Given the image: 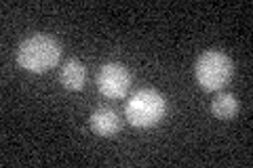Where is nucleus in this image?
Returning <instances> with one entry per match:
<instances>
[{"instance_id": "obj_1", "label": "nucleus", "mask_w": 253, "mask_h": 168, "mask_svg": "<svg viewBox=\"0 0 253 168\" xmlns=\"http://www.w3.org/2000/svg\"><path fill=\"white\" fill-rule=\"evenodd\" d=\"M61 44L55 38L46 34H34L26 38L17 49V63L19 67L32 74H44L59 63Z\"/></svg>"}, {"instance_id": "obj_2", "label": "nucleus", "mask_w": 253, "mask_h": 168, "mask_svg": "<svg viewBox=\"0 0 253 168\" xmlns=\"http://www.w3.org/2000/svg\"><path fill=\"white\" fill-rule=\"evenodd\" d=\"M165 111H167V103L165 97L154 89H141L133 93L125 105L126 122L137 129H148L163 120Z\"/></svg>"}, {"instance_id": "obj_3", "label": "nucleus", "mask_w": 253, "mask_h": 168, "mask_svg": "<svg viewBox=\"0 0 253 168\" xmlns=\"http://www.w3.org/2000/svg\"><path fill=\"white\" fill-rule=\"evenodd\" d=\"M232 59L221 51H205L194 66V76L196 82L201 84L205 91H219L228 84L232 78Z\"/></svg>"}, {"instance_id": "obj_4", "label": "nucleus", "mask_w": 253, "mask_h": 168, "mask_svg": "<svg viewBox=\"0 0 253 168\" xmlns=\"http://www.w3.org/2000/svg\"><path fill=\"white\" fill-rule=\"evenodd\" d=\"M97 89L108 99H123L131 89V71L118 61L106 63L97 74Z\"/></svg>"}, {"instance_id": "obj_5", "label": "nucleus", "mask_w": 253, "mask_h": 168, "mask_svg": "<svg viewBox=\"0 0 253 168\" xmlns=\"http://www.w3.org/2000/svg\"><path fill=\"white\" fill-rule=\"evenodd\" d=\"M91 129L99 137H114L121 129V118L112 107H97L91 114Z\"/></svg>"}, {"instance_id": "obj_6", "label": "nucleus", "mask_w": 253, "mask_h": 168, "mask_svg": "<svg viewBox=\"0 0 253 168\" xmlns=\"http://www.w3.org/2000/svg\"><path fill=\"white\" fill-rule=\"evenodd\" d=\"M59 80L68 91H81L86 82V67L83 61L68 59L59 71Z\"/></svg>"}, {"instance_id": "obj_7", "label": "nucleus", "mask_w": 253, "mask_h": 168, "mask_svg": "<svg viewBox=\"0 0 253 168\" xmlns=\"http://www.w3.org/2000/svg\"><path fill=\"white\" fill-rule=\"evenodd\" d=\"M211 111L219 120H232L239 111V101L232 93H217V97L211 103Z\"/></svg>"}]
</instances>
